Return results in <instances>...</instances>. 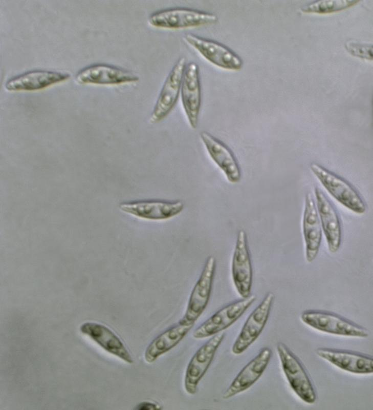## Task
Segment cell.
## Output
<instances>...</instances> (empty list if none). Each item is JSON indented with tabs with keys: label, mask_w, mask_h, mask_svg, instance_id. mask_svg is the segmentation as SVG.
I'll return each mask as SVG.
<instances>
[{
	"label": "cell",
	"mask_w": 373,
	"mask_h": 410,
	"mask_svg": "<svg viewBox=\"0 0 373 410\" xmlns=\"http://www.w3.org/2000/svg\"><path fill=\"white\" fill-rule=\"evenodd\" d=\"M217 21L214 13L185 7L160 10L148 18V23L153 27L172 30L211 25Z\"/></svg>",
	"instance_id": "cell-1"
},
{
	"label": "cell",
	"mask_w": 373,
	"mask_h": 410,
	"mask_svg": "<svg viewBox=\"0 0 373 410\" xmlns=\"http://www.w3.org/2000/svg\"><path fill=\"white\" fill-rule=\"evenodd\" d=\"M276 351L282 371L292 389L303 402L314 404L317 399L316 392L300 361L283 342L277 343Z\"/></svg>",
	"instance_id": "cell-2"
},
{
	"label": "cell",
	"mask_w": 373,
	"mask_h": 410,
	"mask_svg": "<svg viewBox=\"0 0 373 410\" xmlns=\"http://www.w3.org/2000/svg\"><path fill=\"white\" fill-rule=\"evenodd\" d=\"M310 169L323 187L341 204L357 214L365 212V202L347 181L317 163H312Z\"/></svg>",
	"instance_id": "cell-3"
},
{
	"label": "cell",
	"mask_w": 373,
	"mask_h": 410,
	"mask_svg": "<svg viewBox=\"0 0 373 410\" xmlns=\"http://www.w3.org/2000/svg\"><path fill=\"white\" fill-rule=\"evenodd\" d=\"M301 319L309 326L328 334L362 338L369 336V332L365 328L330 312L307 310L301 314Z\"/></svg>",
	"instance_id": "cell-4"
},
{
	"label": "cell",
	"mask_w": 373,
	"mask_h": 410,
	"mask_svg": "<svg viewBox=\"0 0 373 410\" xmlns=\"http://www.w3.org/2000/svg\"><path fill=\"white\" fill-rule=\"evenodd\" d=\"M216 268L215 258L209 256L191 292L185 314L180 322L194 325L204 312L210 298Z\"/></svg>",
	"instance_id": "cell-5"
},
{
	"label": "cell",
	"mask_w": 373,
	"mask_h": 410,
	"mask_svg": "<svg viewBox=\"0 0 373 410\" xmlns=\"http://www.w3.org/2000/svg\"><path fill=\"white\" fill-rule=\"evenodd\" d=\"M256 299L254 295H251L223 306L194 330L193 337L202 339L222 332L234 323Z\"/></svg>",
	"instance_id": "cell-6"
},
{
	"label": "cell",
	"mask_w": 373,
	"mask_h": 410,
	"mask_svg": "<svg viewBox=\"0 0 373 410\" xmlns=\"http://www.w3.org/2000/svg\"><path fill=\"white\" fill-rule=\"evenodd\" d=\"M183 38L204 58L219 68L238 71L243 66L242 58L222 43L192 33L185 34Z\"/></svg>",
	"instance_id": "cell-7"
},
{
	"label": "cell",
	"mask_w": 373,
	"mask_h": 410,
	"mask_svg": "<svg viewBox=\"0 0 373 410\" xmlns=\"http://www.w3.org/2000/svg\"><path fill=\"white\" fill-rule=\"evenodd\" d=\"M186 64V58L180 57L168 74L150 114L149 122L151 124H158L162 121L176 105Z\"/></svg>",
	"instance_id": "cell-8"
},
{
	"label": "cell",
	"mask_w": 373,
	"mask_h": 410,
	"mask_svg": "<svg viewBox=\"0 0 373 410\" xmlns=\"http://www.w3.org/2000/svg\"><path fill=\"white\" fill-rule=\"evenodd\" d=\"M274 299L273 293H267L249 315L233 344V354L240 355L258 338L268 321Z\"/></svg>",
	"instance_id": "cell-9"
},
{
	"label": "cell",
	"mask_w": 373,
	"mask_h": 410,
	"mask_svg": "<svg viewBox=\"0 0 373 410\" xmlns=\"http://www.w3.org/2000/svg\"><path fill=\"white\" fill-rule=\"evenodd\" d=\"M225 336L223 332L211 336L199 348L190 359L184 380V388L188 394L193 395L196 394L198 385L208 370Z\"/></svg>",
	"instance_id": "cell-10"
},
{
	"label": "cell",
	"mask_w": 373,
	"mask_h": 410,
	"mask_svg": "<svg viewBox=\"0 0 373 410\" xmlns=\"http://www.w3.org/2000/svg\"><path fill=\"white\" fill-rule=\"evenodd\" d=\"M231 275L235 288L242 298L251 295L253 281V269L246 232L240 229L231 263Z\"/></svg>",
	"instance_id": "cell-11"
},
{
	"label": "cell",
	"mask_w": 373,
	"mask_h": 410,
	"mask_svg": "<svg viewBox=\"0 0 373 410\" xmlns=\"http://www.w3.org/2000/svg\"><path fill=\"white\" fill-rule=\"evenodd\" d=\"M184 207L183 202L179 200H139L125 201L119 204V209L123 212L149 220L170 219L181 213Z\"/></svg>",
	"instance_id": "cell-12"
},
{
	"label": "cell",
	"mask_w": 373,
	"mask_h": 410,
	"mask_svg": "<svg viewBox=\"0 0 373 410\" xmlns=\"http://www.w3.org/2000/svg\"><path fill=\"white\" fill-rule=\"evenodd\" d=\"M76 80L82 84L119 85L133 84L140 78L129 70L106 64H95L80 70Z\"/></svg>",
	"instance_id": "cell-13"
},
{
	"label": "cell",
	"mask_w": 373,
	"mask_h": 410,
	"mask_svg": "<svg viewBox=\"0 0 373 410\" xmlns=\"http://www.w3.org/2000/svg\"><path fill=\"white\" fill-rule=\"evenodd\" d=\"M180 94L182 106L190 127L196 129L201 106L202 92L198 65L190 61L184 72Z\"/></svg>",
	"instance_id": "cell-14"
},
{
	"label": "cell",
	"mask_w": 373,
	"mask_h": 410,
	"mask_svg": "<svg viewBox=\"0 0 373 410\" xmlns=\"http://www.w3.org/2000/svg\"><path fill=\"white\" fill-rule=\"evenodd\" d=\"M270 348L265 347L239 371L224 392L222 398L229 399L252 386L262 376L271 358Z\"/></svg>",
	"instance_id": "cell-15"
},
{
	"label": "cell",
	"mask_w": 373,
	"mask_h": 410,
	"mask_svg": "<svg viewBox=\"0 0 373 410\" xmlns=\"http://www.w3.org/2000/svg\"><path fill=\"white\" fill-rule=\"evenodd\" d=\"M80 331L107 353L127 363H133L131 355L121 340L105 325L96 322L87 321L81 325Z\"/></svg>",
	"instance_id": "cell-16"
},
{
	"label": "cell",
	"mask_w": 373,
	"mask_h": 410,
	"mask_svg": "<svg viewBox=\"0 0 373 410\" xmlns=\"http://www.w3.org/2000/svg\"><path fill=\"white\" fill-rule=\"evenodd\" d=\"M200 136L211 158L224 172L228 180L232 183L239 182L240 168L230 148L206 131H202Z\"/></svg>",
	"instance_id": "cell-17"
},
{
	"label": "cell",
	"mask_w": 373,
	"mask_h": 410,
	"mask_svg": "<svg viewBox=\"0 0 373 410\" xmlns=\"http://www.w3.org/2000/svg\"><path fill=\"white\" fill-rule=\"evenodd\" d=\"M315 195L317 212L328 250L331 253H336L340 248L342 238L341 226L338 213L320 189L315 188Z\"/></svg>",
	"instance_id": "cell-18"
},
{
	"label": "cell",
	"mask_w": 373,
	"mask_h": 410,
	"mask_svg": "<svg viewBox=\"0 0 373 410\" xmlns=\"http://www.w3.org/2000/svg\"><path fill=\"white\" fill-rule=\"evenodd\" d=\"M316 354L338 368L354 374H368L373 372L372 358L349 351L320 347Z\"/></svg>",
	"instance_id": "cell-19"
},
{
	"label": "cell",
	"mask_w": 373,
	"mask_h": 410,
	"mask_svg": "<svg viewBox=\"0 0 373 410\" xmlns=\"http://www.w3.org/2000/svg\"><path fill=\"white\" fill-rule=\"evenodd\" d=\"M302 230L305 248V258L309 263L317 257L322 240V228L317 209L312 194L305 198Z\"/></svg>",
	"instance_id": "cell-20"
},
{
	"label": "cell",
	"mask_w": 373,
	"mask_h": 410,
	"mask_svg": "<svg viewBox=\"0 0 373 410\" xmlns=\"http://www.w3.org/2000/svg\"><path fill=\"white\" fill-rule=\"evenodd\" d=\"M69 77V74L60 72L34 70L10 78L6 82L5 87L12 91L37 90L64 81Z\"/></svg>",
	"instance_id": "cell-21"
},
{
	"label": "cell",
	"mask_w": 373,
	"mask_h": 410,
	"mask_svg": "<svg viewBox=\"0 0 373 410\" xmlns=\"http://www.w3.org/2000/svg\"><path fill=\"white\" fill-rule=\"evenodd\" d=\"M194 325L182 323L171 326L156 337L147 346L144 355L145 361L151 363L177 346Z\"/></svg>",
	"instance_id": "cell-22"
},
{
	"label": "cell",
	"mask_w": 373,
	"mask_h": 410,
	"mask_svg": "<svg viewBox=\"0 0 373 410\" xmlns=\"http://www.w3.org/2000/svg\"><path fill=\"white\" fill-rule=\"evenodd\" d=\"M358 2L354 0L317 1L303 6L301 10L309 13H328L346 9Z\"/></svg>",
	"instance_id": "cell-23"
},
{
	"label": "cell",
	"mask_w": 373,
	"mask_h": 410,
	"mask_svg": "<svg viewBox=\"0 0 373 410\" xmlns=\"http://www.w3.org/2000/svg\"><path fill=\"white\" fill-rule=\"evenodd\" d=\"M346 50L352 55L366 59H372V46L371 45L347 41L345 44Z\"/></svg>",
	"instance_id": "cell-24"
},
{
	"label": "cell",
	"mask_w": 373,
	"mask_h": 410,
	"mask_svg": "<svg viewBox=\"0 0 373 410\" xmlns=\"http://www.w3.org/2000/svg\"><path fill=\"white\" fill-rule=\"evenodd\" d=\"M161 409L160 405L150 401H143L136 406L135 409L138 410H159Z\"/></svg>",
	"instance_id": "cell-25"
}]
</instances>
